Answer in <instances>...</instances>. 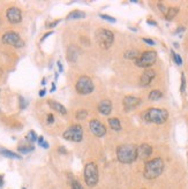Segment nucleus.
<instances>
[{
  "mask_svg": "<svg viewBox=\"0 0 188 189\" xmlns=\"http://www.w3.org/2000/svg\"><path fill=\"white\" fill-rule=\"evenodd\" d=\"M164 171V162L162 158H153L145 163L143 175L148 180H153L161 175Z\"/></svg>",
  "mask_w": 188,
  "mask_h": 189,
  "instance_id": "nucleus-1",
  "label": "nucleus"
},
{
  "mask_svg": "<svg viewBox=\"0 0 188 189\" xmlns=\"http://www.w3.org/2000/svg\"><path fill=\"white\" fill-rule=\"evenodd\" d=\"M134 144H123L117 149V158L123 164H132L137 159V152Z\"/></svg>",
  "mask_w": 188,
  "mask_h": 189,
  "instance_id": "nucleus-2",
  "label": "nucleus"
},
{
  "mask_svg": "<svg viewBox=\"0 0 188 189\" xmlns=\"http://www.w3.org/2000/svg\"><path fill=\"white\" fill-rule=\"evenodd\" d=\"M143 119L148 122L162 125V123L166 122V120L169 119V112L164 109L151 107L143 113Z\"/></svg>",
  "mask_w": 188,
  "mask_h": 189,
  "instance_id": "nucleus-3",
  "label": "nucleus"
},
{
  "mask_svg": "<svg viewBox=\"0 0 188 189\" xmlns=\"http://www.w3.org/2000/svg\"><path fill=\"white\" fill-rule=\"evenodd\" d=\"M83 178L86 185L89 187H95L99 181V171H98V166L96 163L90 162V163L86 164L83 171Z\"/></svg>",
  "mask_w": 188,
  "mask_h": 189,
  "instance_id": "nucleus-4",
  "label": "nucleus"
},
{
  "mask_svg": "<svg viewBox=\"0 0 188 189\" xmlns=\"http://www.w3.org/2000/svg\"><path fill=\"white\" fill-rule=\"evenodd\" d=\"M96 42L102 48H110L114 42V35L111 30L99 28L96 30Z\"/></svg>",
  "mask_w": 188,
  "mask_h": 189,
  "instance_id": "nucleus-5",
  "label": "nucleus"
},
{
  "mask_svg": "<svg viewBox=\"0 0 188 189\" xmlns=\"http://www.w3.org/2000/svg\"><path fill=\"white\" fill-rule=\"evenodd\" d=\"M94 89H95L94 82L87 75L80 76L79 80L76 81V84H75V90L80 95H89L94 91Z\"/></svg>",
  "mask_w": 188,
  "mask_h": 189,
  "instance_id": "nucleus-6",
  "label": "nucleus"
},
{
  "mask_svg": "<svg viewBox=\"0 0 188 189\" xmlns=\"http://www.w3.org/2000/svg\"><path fill=\"white\" fill-rule=\"evenodd\" d=\"M83 128L80 125H72L62 134V137L70 142H81L83 140Z\"/></svg>",
  "mask_w": 188,
  "mask_h": 189,
  "instance_id": "nucleus-7",
  "label": "nucleus"
},
{
  "mask_svg": "<svg viewBox=\"0 0 188 189\" xmlns=\"http://www.w3.org/2000/svg\"><path fill=\"white\" fill-rule=\"evenodd\" d=\"M157 60V52L155 51H145L135 60V65L141 68H149Z\"/></svg>",
  "mask_w": 188,
  "mask_h": 189,
  "instance_id": "nucleus-8",
  "label": "nucleus"
},
{
  "mask_svg": "<svg viewBox=\"0 0 188 189\" xmlns=\"http://www.w3.org/2000/svg\"><path fill=\"white\" fill-rule=\"evenodd\" d=\"M2 43L6 45H10V46H14L16 48L23 47L24 46V42L21 39V37L19 36V34L14 32V31H8L6 32L4 36H2Z\"/></svg>",
  "mask_w": 188,
  "mask_h": 189,
  "instance_id": "nucleus-9",
  "label": "nucleus"
},
{
  "mask_svg": "<svg viewBox=\"0 0 188 189\" xmlns=\"http://www.w3.org/2000/svg\"><path fill=\"white\" fill-rule=\"evenodd\" d=\"M89 128L92 134L97 137H103L106 134V127L104 126V123H102L99 120H96V119L89 122Z\"/></svg>",
  "mask_w": 188,
  "mask_h": 189,
  "instance_id": "nucleus-10",
  "label": "nucleus"
},
{
  "mask_svg": "<svg viewBox=\"0 0 188 189\" xmlns=\"http://www.w3.org/2000/svg\"><path fill=\"white\" fill-rule=\"evenodd\" d=\"M6 16H7V20L9 21V23L18 24V23H20L22 21L21 9H19L18 7H10V8L7 9Z\"/></svg>",
  "mask_w": 188,
  "mask_h": 189,
  "instance_id": "nucleus-11",
  "label": "nucleus"
},
{
  "mask_svg": "<svg viewBox=\"0 0 188 189\" xmlns=\"http://www.w3.org/2000/svg\"><path fill=\"white\" fill-rule=\"evenodd\" d=\"M141 104V99L135 96H126L123 99V106L125 111H131L136 109Z\"/></svg>",
  "mask_w": 188,
  "mask_h": 189,
  "instance_id": "nucleus-12",
  "label": "nucleus"
},
{
  "mask_svg": "<svg viewBox=\"0 0 188 189\" xmlns=\"http://www.w3.org/2000/svg\"><path fill=\"white\" fill-rule=\"evenodd\" d=\"M136 152H137V158L140 159H148L151 154H152V148L151 145L147 144V143H143V144L139 145L136 148Z\"/></svg>",
  "mask_w": 188,
  "mask_h": 189,
  "instance_id": "nucleus-13",
  "label": "nucleus"
},
{
  "mask_svg": "<svg viewBox=\"0 0 188 189\" xmlns=\"http://www.w3.org/2000/svg\"><path fill=\"white\" fill-rule=\"evenodd\" d=\"M156 77V72L153 69H147L143 72V74L140 77V84L142 87H148L152 82V80Z\"/></svg>",
  "mask_w": 188,
  "mask_h": 189,
  "instance_id": "nucleus-14",
  "label": "nucleus"
},
{
  "mask_svg": "<svg viewBox=\"0 0 188 189\" xmlns=\"http://www.w3.org/2000/svg\"><path fill=\"white\" fill-rule=\"evenodd\" d=\"M80 48L75 45H70L69 47L67 48V59L69 62H76L77 61V58L80 57Z\"/></svg>",
  "mask_w": 188,
  "mask_h": 189,
  "instance_id": "nucleus-15",
  "label": "nucleus"
},
{
  "mask_svg": "<svg viewBox=\"0 0 188 189\" xmlns=\"http://www.w3.org/2000/svg\"><path fill=\"white\" fill-rule=\"evenodd\" d=\"M97 109H98V112L103 115H109L112 112V103L109 99H104L98 104Z\"/></svg>",
  "mask_w": 188,
  "mask_h": 189,
  "instance_id": "nucleus-16",
  "label": "nucleus"
},
{
  "mask_svg": "<svg viewBox=\"0 0 188 189\" xmlns=\"http://www.w3.org/2000/svg\"><path fill=\"white\" fill-rule=\"evenodd\" d=\"M48 104L52 110H54L56 112H58V113H60V114H62V115L67 114V110L65 109V106L61 105L60 103H58V101H48Z\"/></svg>",
  "mask_w": 188,
  "mask_h": 189,
  "instance_id": "nucleus-17",
  "label": "nucleus"
},
{
  "mask_svg": "<svg viewBox=\"0 0 188 189\" xmlns=\"http://www.w3.org/2000/svg\"><path fill=\"white\" fill-rule=\"evenodd\" d=\"M0 154L1 156H4L6 158H10V159H22L21 154H18L13 152V151H10V150H7V149H4V148H0Z\"/></svg>",
  "mask_w": 188,
  "mask_h": 189,
  "instance_id": "nucleus-18",
  "label": "nucleus"
},
{
  "mask_svg": "<svg viewBox=\"0 0 188 189\" xmlns=\"http://www.w3.org/2000/svg\"><path fill=\"white\" fill-rule=\"evenodd\" d=\"M109 125L111 129H113L115 132H119L121 130V122L118 118H110L109 119Z\"/></svg>",
  "mask_w": 188,
  "mask_h": 189,
  "instance_id": "nucleus-19",
  "label": "nucleus"
},
{
  "mask_svg": "<svg viewBox=\"0 0 188 189\" xmlns=\"http://www.w3.org/2000/svg\"><path fill=\"white\" fill-rule=\"evenodd\" d=\"M86 18V13L82 10H73L68 14L67 20H79V18Z\"/></svg>",
  "mask_w": 188,
  "mask_h": 189,
  "instance_id": "nucleus-20",
  "label": "nucleus"
},
{
  "mask_svg": "<svg viewBox=\"0 0 188 189\" xmlns=\"http://www.w3.org/2000/svg\"><path fill=\"white\" fill-rule=\"evenodd\" d=\"M178 13H179V8L178 7H169L166 14H165V18H166L167 21H171V20L174 18V16Z\"/></svg>",
  "mask_w": 188,
  "mask_h": 189,
  "instance_id": "nucleus-21",
  "label": "nucleus"
},
{
  "mask_svg": "<svg viewBox=\"0 0 188 189\" xmlns=\"http://www.w3.org/2000/svg\"><path fill=\"white\" fill-rule=\"evenodd\" d=\"M163 97V92L161 90H157V89H155V90H151L150 92H149V99L150 101H159L161 98Z\"/></svg>",
  "mask_w": 188,
  "mask_h": 189,
  "instance_id": "nucleus-22",
  "label": "nucleus"
},
{
  "mask_svg": "<svg viewBox=\"0 0 188 189\" xmlns=\"http://www.w3.org/2000/svg\"><path fill=\"white\" fill-rule=\"evenodd\" d=\"M123 57L126 58V59H132V60H136V59L140 57V55H139V52H137L136 50H128V51H126V52H125Z\"/></svg>",
  "mask_w": 188,
  "mask_h": 189,
  "instance_id": "nucleus-23",
  "label": "nucleus"
},
{
  "mask_svg": "<svg viewBox=\"0 0 188 189\" xmlns=\"http://www.w3.org/2000/svg\"><path fill=\"white\" fill-rule=\"evenodd\" d=\"M34 149H35L34 145H20L18 148V151L21 154H27L31 151H34Z\"/></svg>",
  "mask_w": 188,
  "mask_h": 189,
  "instance_id": "nucleus-24",
  "label": "nucleus"
},
{
  "mask_svg": "<svg viewBox=\"0 0 188 189\" xmlns=\"http://www.w3.org/2000/svg\"><path fill=\"white\" fill-rule=\"evenodd\" d=\"M75 118L77 120H84L86 118H88V111L87 110H79L75 114Z\"/></svg>",
  "mask_w": 188,
  "mask_h": 189,
  "instance_id": "nucleus-25",
  "label": "nucleus"
},
{
  "mask_svg": "<svg viewBox=\"0 0 188 189\" xmlns=\"http://www.w3.org/2000/svg\"><path fill=\"white\" fill-rule=\"evenodd\" d=\"M37 138H38V137H37V134H36V133L34 132V130H30V132L28 133L27 140H28V141H30L31 143H34V142L37 141Z\"/></svg>",
  "mask_w": 188,
  "mask_h": 189,
  "instance_id": "nucleus-26",
  "label": "nucleus"
},
{
  "mask_svg": "<svg viewBox=\"0 0 188 189\" xmlns=\"http://www.w3.org/2000/svg\"><path fill=\"white\" fill-rule=\"evenodd\" d=\"M172 57H173V59H174V62L178 65V66H181L182 65V59H181V57H180L178 53H175L174 51H172Z\"/></svg>",
  "mask_w": 188,
  "mask_h": 189,
  "instance_id": "nucleus-27",
  "label": "nucleus"
},
{
  "mask_svg": "<svg viewBox=\"0 0 188 189\" xmlns=\"http://www.w3.org/2000/svg\"><path fill=\"white\" fill-rule=\"evenodd\" d=\"M186 91V77H185V74L182 73L181 74V84H180V92L184 93Z\"/></svg>",
  "mask_w": 188,
  "mask_h": 189,
  "instance_id": "nucleus-28",
  "label": "nucleus"
},
{
  "mask_svg": "<svg viewBox=\"0 0 188 189\" xmlns=\"http://www.w3.org/2000/svg\"><path fill=\"white\" fill-rule=\"evenodd\" d=\"M101 16V18H103V20H105V21H107V22H111V23H115L117 22V20L114 18H111L110 15H105V14H101L99 15Z\"/></svg>",
  "mask_w": 188,
  "mask_h": 189,
  "instance_id": "nucleus-29",
  "label": "nucleus"
},
{
  "mask_svg": "<svg viewBox=\"0 0 188 189\" xmlns=\"http://www.w3.org/2000/svg\"><path fill=\"white\" fill-rule=\"evenodd\" d=\"M27 105H28V101H27L23 97H20V109H21V110H24L27 107Z\"/></svg>",
  "mask_w": 188,
  "mask_h": 189,
  "instance_id": "nucleus-30",
  "label": "nucleus"
},
{
  "mask_svg": "<svg viewBox=\"0 0 188 189\" xmlns=\"http://www.w3.org/2000/svg\"><path fill=\"white\" fill-rule=\"evenodd\" d=\"M72 189H84L82 185L80 183L79 181H73L72 182Z\"/></svg>",
  "mask_w": 188,
  "mask_h": 189,
  "instance_id": "nucleus-31",
  "label": "nucleus"
},
{
  "mask_svg": "<svg viewBox=\"0 0 188 189\" xmlns=\"http://www.w3.org/2000/svg\"><path fill=\"white\" fill-rule=\"evenodd\" d=\"M158 8H159V9H161V10H162V12H163V14H164V15L166 14V12H167V8H166V7H165V6H164V5H162V4H158Z\"/></svg>",
  "mask_w": 188,
  "mask_h": 189,
  "instance_id": "nucleus-32",
  "label": "nucleus"
},
{
  "mask_svg": "<svg viewBox=\"0 0 188 189\" xmlns=\"http://www.w3.org/2000/svg\"><path fill=\"white\" fill-rule=\"evenodd\" d=\"M142 40H143L144 43H147L148 45H155V42H153L152 39H150V38H143Z\"/></svg>",
  "mask_w": 188,
  "mask_h": 189,
  "instance_id": "nucleus-33",
  "label": "nucleus"
},
{
  "mask_svg": "<svg viewBox=\"0 0 188 189\" xmlns=\"http://www.w3.org/2000/svg\"><path fill=\"white\" fill-rule=\"evenodd\" d=\"M51 35H53V31H50V32H46V34H45V35H44L43 37H42V39H40V42H44V40L46 39L48 37H50V36H51Z\"/></svg>",
  "mask_w": 188,
  "mask_h": 189,
  "instance_id": "nucleus-34",
  "label": "nucleus"
},
{
  "mask_svg": "<svg viewBox=\"0 0 188 189\" xmlns=\"http://www.w3.org/2000/svg\"><path fill=\"white\" fill-rule=\"evenodd\" d=\"M54 122V117L53 114H48V123H53Z\"/></svg>",
  "mask_w": 188,
  "mask_h": 189,
  "instance_id": "nucleus-35",
  "label": "nucleus"
},
{
  "mask_svg": "<svg viewBox=\"0 0 188 189\" xmlns=\"http://www.w3.org/2000/svg\"><path fill=\"white\" fill-rule=\"evenodd\" d=\"M57 65H58V68H59V73H62V72H64V67H62L61 62L58 61V62H57Z\"/></svg>",
  "mask_w": 188,
  "mask_h": 189,
  "instance_id": "nucleus-36",
  "label": "nucleus"
},
{
  "mask_svg": "<svg viewBox=\"0 0 188 189\" xmlns=\"http://www.w3.org/2000/svg\"><path fill=\"white\" fill-rule=\"evenodd\" d=\"M59 22H60V21H59V20H57V21H54V22H53V23H51V24H48V28H53V27H56V26H57V24H58V23H59Z\"/></svg>",
  "mask_w": 188,
  "mask_h": 189,
  "instance_id": "nucleus-37",
  "label": "nucleus"
},
{
  "mask_svg": "<svg viewBox=\"0 0 188 189\" xmlns=\"http://www.w3.org/2000/svg\"><path fill=\"white\" fill-rule=\"evenodd\" d=\"M147 23H148V24H151V26H157V22H156V21H152V20H147Z\"/></svg>",
  "mask_w": 188,
  "mask_h": 189,
  "instance_id": "nucleus-38",
  "label": "nucleus"
},
{
  "mask_svg": "<svg viewBox=\"0 0 188 189\" xmlns=\"http://www.w3.org/2000/svg\"><path fill=\"white\" fill-rule=\"evenodd\" d=\"M40 146H42V148H44V149H48V148H50L48 143V142H45V141L43 142V144L40 145Z\"/></svg>",
  "mask_w": 188,
  "mask_h": 189,
  "instance_id": "nucleus-39",
  "label": "nucleus"
},
{
  "mask_svg": "<svg viewBox=\"0 0 188 189\" xmlns=\"http://www.w3.org/2000/svg\"><path fill=\"white\" fill-rule=\"evenodd\" d=\"M37 142H38V144H40V145H42V144H43V142H44V137L40 136L38 138H37Z\"/></svg>",
  "mask_w": 188,
  "mask_h": 189,
  "instance_id": "nucleus-40",
  "label": "nucleus"
},
{
  "mask_svg": "<svg viewBox=\"0 0 188 189\" xmlns=\"http://www.w3.org/2000/svg\"><path fill=\"white\" fill-rule=\"evenodd\" d=\"M182 31H185V28L184 27H180V28H178V29L175 30V34H179V32H182Z\"/></svg>",
  "mask_w": 188,
  "mask_h": 189,
  "instance_id": "nucleus-41",
  "label": "nucleus"
},
{
  "mask_svg": "<svg viewBox=\"0 0 188 189\" xmlns=\"http://www.w3.org/2000/svg\"><path fill=\"white\" fill-rule=\"evenodd\" d=\"M4 186V175H1L0 174V188Z\"/></svg>",
  "mask_w": 188,
  "mask_h": 189,
  "instance_id": "nucleus-42",
  "label": "nucleus"
},
{
  "mask_svg": "<svg viewBox=\"0 0 188 189\" xmlns=\"http://www.w3.org/2000/svg\"><path fill=\"white\" fill-rule=\"evenodd\" d=\"M45 93H46V91H45V89H43V90H40L38 95H40V97H44L45 96Z\"/></svg>",
  "mask_w": 188,
  "mask_h": 189,
  "instance_id": "nucleus-43",
  "label": "nucleus"
},
{
  "mask_svg": "<svg viewBox=\"0 0 188 189\" xmlns=\"http://www.w3.org/2000/svg\"><path fill=\"white\" fill-rule=\"evenodd\" d=\"M50 91H51V92H54V91H56V84L54 83L51 84V90H50Z\"/></svg>",
  "mask_w": 188,
  "mask_h": 189,
  "instance_id": "nucleus-44",
  "label": "nucleus"
},
{
  "mask_svg": "<svg viewBox=\"0 0 188 189\" xmlns=\"http://www.w3.org/2000/svg\"><path fill=\"white\" fill-rule=\"evenodd\" d=\"M45 84H46V80L43 79V81H42V85H45Z\"/></svg>",
  "mask_w": 188,
  "mask_h": 189,
  "instance_id": "nucleus-45",
  "label": "nucleus"
},
{
  "mask_svg": "<svg viewBox=\"0 0 188 189\" xmlns=\"http://www.w3.org/2000/svg\"><path fill=\"white\" fill-rule=\"evenodd\" d=\"M22 189H26V188H24V187H23V188H22Z\"/></svg>",
  "mask_w": 188,
  "mask_h": 189,
  "instance_id": "nucleus-46",
  "label": "nucleus"
},
{
  "mask_svg": "<svg viewBox=\"0 0 188 189\" xmlns=\"http://www.w3.org/2000/svg\"><path fill=\"white\" fill-rule=\"evenodd\" d=\"M0 24H1V21H0Z\"/></svg>",
  "mask_w": 188,
  "mask_h": 189,
  "instance_id": "nucleus-47",
  "label": "nucleus"
}]
</instances>
